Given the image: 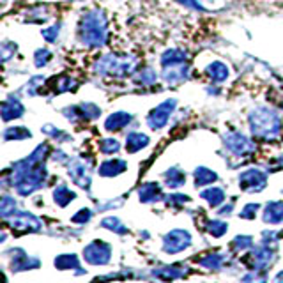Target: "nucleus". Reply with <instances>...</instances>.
Segmentation results:
<instances>
[{
	"instance_id": "8",
	"label": "nucleus",
	"mask_w": 283,
	"mask_h": 283,
	"mask_svg": "<svg viewBox=\"0 0 283 283\" xmlns=\"http://www.w3.org/2000/svg\"><path fill=\"white\" fill-rule=\"evenodd\" d=\"M149 144V138L144 133H129L126 136V149L129 153H136L142 147H146Z\"/></svg>"
},
{
	"instance_id": "10",
	"label": "nucleus",
	"mask_w": 283,
	"mask_h": 283,
	"mask_svg": "<svg viewBox=\"0 0 283 283\" xmlns=\"http://www.w3.org/2000/svg\"><path fill=\"white\" fill-rule=\"evenodd\" d=\"M52 52L50 50H46V48H43V50H38L36 52V55H34V60H36V66L38 67H45L46 64L52 60Z\"/></svg>"
},
{
	"instance_id": "1",
	"label": "nucleus",
	"mask_w": 283,
	"mask_h": 283,
	"mask_svg": "<svg viewBox=\"0 0 283 283\" xmlns=\"http://www.w3.org/2000/svg\"><path fill=\"white\" fill-rule=\"evenodd\" d=\"M80 39L89 48H101L106 41V20L103 13L94 9L83 16L80 23Z\"/></svg>"
},
{
	"instance_id": "13",
	"label": "nucleus",
	"mask_w": 283,
	"mask_h": 283,
	"mask_svg": "<svg viewBox=\"0 0 283 283\" xmlns=\"http://www.w3.org/2000/svg\"><path fill=\"white\" fill-rule=\"evenodd\" d=\"M59 30H60V25H53V27H50V29L43 30V36H45V39L48 43H57V39H59Z\"/></svg>"
},
{
	"instance_id": "4",
	"label": "nucleus",
	"mask_w": 283,
	"mask_h": 283,
	"mask_svg": "<svg viewBox=\"0 0 283 283\" xmlns=\"http://www.w3.org/2000/svg\"><path fill=\"white\" fill-rule=\"evenodd\" d=\"M25 113L23 104L20 103V99L16 96H9L8 99L2 103V120L9 122L13 119H20Z\"/></svg>"
},
{
	"instance_id": "6",
	"label": "nucleus",
	"mask_w": 283,
	"mask_h": 283,
	"mask_svg": "<svg viewBox=\"0 0 283 283\" xmlns=\"http://www.w3.org/2000/svg\"><path fill=\"white\" fill-rule=\"evenodd\" d=\"M225 142H227V146L232 149V153H239V154L244 153V149H251V147H253V144H251V142L241 133L227 134Z\"/></svg>"
},
{
	"instance_id": "11",
	"label": "nucleus",
	"mask_w": 283,
	"mask_h": 283,
	"mask_svg": "<svg viewBox=\"0 0 283 283\" xmlns=\"http://www.w3.org/2000/svg\"><path fill=\"white\" fill-rule=\"evenodd\" d=\"M140 78L142 80H138V82H140L142 85H153V83L158 80V75L153 67H146V69L140 73Z\"/></svg>"
},
{
	"instance_id": "9",
	"label": "nucleus",
	"mask_w": 283,
	"mask_h": 283,
	"mask_svg": "<svg viewBox=\"0 0 283 283\" xmlns=\"http://www.w3.org/2000/svg\"><path fill=\"white\" fill-rule=\"evenodd\" d=\"M11 138H30V131L23 126H15L6 131V140H11Z\"/></svg>"
},
{
	"instance_id": "5",
	"label": "nucleus",
	"mask_w": 283,
	"mask_h": 283,
	"mask_svg": "<svg viewBox=\"0 0 283 283\" xmlns=\"http://www.w3.org/2000/svg\"><path fill=\"white\" fill-rule=\"evenodd\" d=\"M131 120H133V115L127 112H115L112 113V115L106 119V122H104V127L108 131H119V129H124V127H127L131 124Z\"/></svg>"
},
{
	"instance_id": "7",
	"label": "nucleus",
	"mask_w": 283,
	"mask_h": 283,
	"mask_svg": "<svg viewBox=\"0 0 283 283\" xmlns=\"http://www.w3.org/2000/svg\"><path fill=\"white\" fill-rule=\"evenodd\" d=\"M205 75L211 78V82L221 83L228 78V67L223 62H212L205 67Z\"/></svg>"
},
{
	"instance_id": "2",
	"label": "nucleus",
	"mask_w": 283,
	"mask_h": 283,
	"mask_svg": "<svg viewBox=\"0 0 283 283\" xmlns=\"http://www.w3.org/2000/svg\"><path fill=\"white\" fill-rule=\"evenodd\" d=\"M250 129L258 138H272L281 129V120L278 113L269 108H258L250 113Z\"/></svg>"
},
{
	"instance_id": "12",
	"label": "nucleus",
	"mask_w": 283,
	"mask_h": 283,
	"mask_svg": "<svg viewBox=\"0 0 283 283\" xmlns=\"http://www.w3.org/2000/svg\"><path fill=\"white\" fill-rule=\"evenodd\" d=\"M101 151L103 153H117L119 151V142L115 138H104V140H101Z\"/></svg>"
},
{
	"instance_id": "3",
	"label": "nucleus",
	"mask_w": 283,
	"mask_h": 283,
	"mask_svg": "<svg viewBox=\"0 0 283 283\" xmlns=\"http://www.w3.org/2000/svg\"><path fill=\"white\" fill-rule=\"evenodd\" d=\"M175 99H167L161 104H158L156 108H153L147 115V126L151 129H161L168 124V119H170L172 112L175 108Z\"/></svg>"
}]
</instances>
